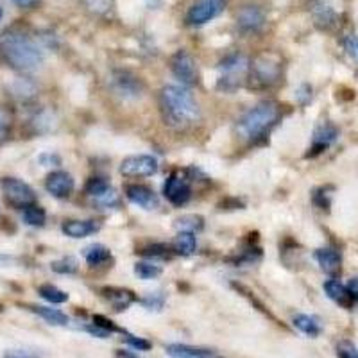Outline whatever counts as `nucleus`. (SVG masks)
Returning a JSON list of instances; mask_svg holds the SVG:
<instances>
[{
  "instance_id": "f257e3e1",
  "label": "nucleus",
  "mask_w": 358,
  "mask_h": 358,
  "mask_svg": "<svg viewBox=\"0 0 358 358\" xmlns=\"http://www.w3.org/2000/svg\"><path fill=\"white\" fill-rule=\"evenodd\" d=\"M159 113L163 122L174 131H188L203 118L201 106L190 90L185 86L167 85L159 90Z\"/></svg>"
},
{
  "instance_id": "f03ea898",
  "label": "nucleus",
  "mask_w": 358,
  "mask_h": 358,
  "mask_svg": "<svg viewBox=\"0 0 358 358\" xmlns=\"http://www.w3.org/2000/svg\"><path fill=\"white\" fill-rule=\"evenodd\" d=\"M0 57L22 73L36 72L45 62L38 41L20 27H9L0 34Z\"/></svg>"
},
{
  "instance_id": "7ed1b4c3",
  "label": "nucleus",
  "mask_w": 358,
  "mask_h": 358,
  "mask_svg": "<svg viewBox=\"0 0 358 358\" xmlns=\"http://www.w3.org/2000/svg\"><path fill=\"white\" fill-rule=\"evenodd\" d=\"M280 106L273 101H265L245 111L235 126V133L238 140L245 143H257L265 138L271 129L280 120Z\"/></svg>"
},
{
  "instance_id": "20e7f679",
  "label": "nucleus",
  "mask_w": 358,
  "mask_h": 358,
  "mask_svg": "<svg viewBox=\"0 0 358 358\" xmlns=\"http://www.w3.org/2000/svg\"><path fill=\"white\" fill-rule=\"evenodd\" d=\"M2 192H4L6 201L15 208H27L36 201V194L33 188L17 178L2 179Z\"/></svg>"
},
{
  "instance_id": "39448f33",
  "label": "nucleus",
  "mask_w": 358,
  "mask_h": 358,
  "mask_svg": "<svg viewBox=\"0 0 358 358\" xmlns=\"http://www.w3.org/2000/svg\"><path fill=\"white\" fill-rule=\"evenodd\" d=\"M158 159L151 155L127 156L120 163V174L126 178H149L158 172Z\"/></svg>"
},
{
  "instance_id": "423d86ee",
  "label": "nucleus",
  "mask_w": 358,
  "mask_h": 358,
  "mask_svg": "<svg viewBox=\"0 0 358 358\" xmlns=\"http://www.w3.org/2000/svg\"><path fill=\"white\" fill-rule=\"evenodd\" d=\"M171 70L174 78L181 81L183 86H192L199 81V73H197L196 59L192 57L187 50H178L171 59Z\"/></svg>"
},
{
  "instance_id": "0eeeda50",
  "label": "nucleus",
  "mask_w": 358,
  "mask_h": 358,
  "mask_svg": "<svg viewBox=\"0 0 358 358\" xmlns=\"http://www.w3.org/2000/svg\"><path fill=\"white\" fill-rule=\"evenodd\" d=\"M226 0H197L187 13L188 25H204L215 20L224 11Z\"/></svg>"
},
{
  "instance_id": "6e6552de",
  "label": "nucleus",
  "mask_w": 358,
  "mask_h": 358,
  "mask_svg": "<svg viewBox=\"0 0 358 358\" xmlns=\"http://www.w3.org/2000/svg\"><path fill=\"white\" fill-rule=\"evenodd\" d=\"M163 194H165L167 201H171L174 206H183L192 197L190 181L187 178H183L181 174H176L174 172L165 181V185H163Z\"/></svg>"
},
{
  "instance_id": "1a4fd4ad",
  "label": "nucleus",
  "mask_w": 358,
  "mask_h": 358,
  "mask_svg": "<svg viewBox=\"0 0 358 358\" xmlns=\"http://www.w3.org/2000/svg\"><path fill=\"white\" fill-rule=\"evenodd\" d=\"M265 22H267V18H265L264 9L258 8V6H244V8L238 11V15H236V25H238V29L245 34H252L262 31Z\"/></svg>"
},
{
  "instance_id": "9d476101",
  "label": "nucleus",
  "mask_w": 358,
  "mask_h": 358,
  "mask_svg": "<svg viewBox=\"0 0 358 358\" xmlns=\"http://www.w3.org/2000/svg\"><path fill=\"white\" fill-rule=\"evenodd\" d=\"M222 78H220V85H224V88H235L238 83H241V78H244V73L248 72V59L244 56H229L228 59H224L222 65Z\"/></svg>"
},
{
  "instance_id": "9b49d317",
  "label": "nucleus",
  "mask_w": 358,
  "mask_h": 358,
  "mask_svg": "<svg viewBox=\"0 0 358 358\" xmlns=\"http://www.w3.org/2000/svg\"><path fill=\"white\" fill-rule=\"evenodd\" d=\"M73 178L65 171H56V172H50L45 179V188L49 192L50 196L57 197V199H65L69 197L70 194L73 192Z\"/></svg>"
},
{
  "instance_id": "f8f14e48",
  "label": "nucleus",
  "mask_w": 358,
  "mask_h": 358,
  "mask_svg": "<svg viewBox=\"0 0 358 358\" xmlns=\"http://www.w3.org/2000/svg\"><path fill=\"white\" fill-rule=\"evenodd\" d=\"M251 81L257 83L258 86L265 88V86H271L278 81L280 78V66L278 63H273L267 57H260L255 62L251 69Z\"/></svg>"
},
{
  "instance_id": "ddd939ff",
  "label": "nucleus",
  "mask_w": 358,
  "mask_h": 358,
  "mask_svg": "<svg viewBox=\"0 0 358 358\" xmlns=\"http://www.w3.org/2000/svg\"><path fill=\"white\" fill-rule=\"evenodd\" d=\"M337 140H338L337 127L330 122L321 124L317 129L313 131V138H312V145H310L308 156L321 155V152H324L326 149H330Z\"/></svg>"
},
{
  "instance_id": "4468645a",
  "label": "nucleus",
  "mask_w": 358,
  "mask_h": 358,
  "mask_svg": "<svg viewBox=\"0 0 358 358\" xmlns=\"http://www.w3.org/2000/svg\"><path fill=\"white\" fill-rule=\"evenodd\" d=\"M126 197L136 206L143 208L147 212L156 210L159 206V199L156 196V192L152 188L145 187V185H129L126 188Z\"/></svg>"
},
{
  "instance_id": "2eb2a0df",
  "label": "nucleus",
  "mask_w": 358,
  "mask_h": 358,
  "mask_svg": "<svg viewBox=\"0 0 358 358\" xmlns=\"http://www.w3.org/2000/svg\"><path fill=\"white\" fill-rule=\"evenodd\" d=\"M313 257H315L319 267H321L326 274L334 276V274H337L338 271H341L342 257H341V252H338L337 249L321 248V249H317V251L313 252Z\"/></svg>"
},
{
  "instance_id": "dca6fc26",
  "label": "nucleus",
  "mask_w": 358,
  "mask_h": 358,
  "mask_svg": "<svg viewBox=\"0 0 358 358\" xmlns=\"http://www.w3.org/2000/svg\"><path fill=\"white\" fill-rule=\"evenodd\" d=\"M169 357L172 358H222L219 353L212 350H204V348L188 346V344H169L165 348Z\"/></svg>"
},
{
  "instance_id": "f3484780",
  "label": "nucleus",
  "mask_w": 358,
  "mask_h": 358,
  "mask_svg": "<svg viewBox=\"0 0 358 358\" xmlns=\"http://www.w3.org/2000/svg\"><path fill=\"white\" fill-rule=\"evenodd\" d=\"M322 289H324L326 296L330 297L331 301L337 303V305L344 306V308H350V306L353 305V299H351V296H350V292H348L346 285H344V283H341L338 280H335V278L324 281Z\"/></svg>"
},
{
  "instance_id": "a211bd4d",
  "label": "nucleus",
  "mask_w": 358,
  "mask_h": 358,
  "mask_svg": "<svg viewBox=\"0 0 358 358\" xmlns=\"http://www.w3.org/2000/svg\"><path fill=\"white\" fill-rule=\"evenodd\" d=\"M62 231L70 238H85L99 231V224L95 220H69L63 224Z\"/></svg>"
},
{
  "instance_id": "6ab92c4d",
  "label": "nucleus",
  "mask_w": 358,
  "mask_h": 358,
  "mask_svg": "<svg viewBox=\"0 0 358 358\" xmlns=\"http://www.w3.org/2000/svg\"><path fill=\"white\" fill-rule=\"evenodd\" d=\"M294 326L301 334L308 335V337H319L322 334V322L321 319L315 317V315H308V313H297L296 317L292 319Z\"/></svg>"
},
{
  "instance_id": "aec40b11",
  "label": "nucleus",
  "mask_w": 358,
  "mask_h": 358,
  "mask_svg": "<svg viewBox=\"0 0 358 358\" xmlns=\"http://www.w3.org/2000/svg\"><path fill=\"white\" fill-rule=\"evenodd\" d=\"M312 15L315 24L321 27H331L337 22V13L326 0H315L312 6Z\"/></svg>"
},
{
  "instance_id": "412c9836",
  "label": "nucleus",
  "mask_w": 358,
  "mask_h": 358,
  "mask_svg": "<svg viewBox=\"0 0 358 358\" xmlns=\"http://www.w3.org/2000/svg\"><path fill=\"white\" fill-rule=\"evenodd\" d=\"M102 292H104V297L113 305V308L117 312H122V310H126L134 301L133 292H129V290L110 287V289H102Z\"/></svg>"
},
{
  "instance_id": "4be33fe9",
  "label": "nucleus",
  "mask_w": 358,
  "mask_h": 358,
  "mask_svg": "<svg viewBox=\"0 0 358 358\" xmlns=\"http://www.w3.org/2000/svg\"><path fill=\"white\" fill-rule=\"evenodd\" d=\"M172 248H174V251L178 252V255H181V257H190V255H194L197 249L196 233L179 231Z\"/></svg>"
},
{
  "instance_id": "5701e85b",
  "label": "nucleus",
  "mask_w": 358,
  "mask_h": 358,
  "mask_svg": "<svg viewBox=\"0 0 358 358\" xmlns=\"http://www.w3.org/2000/svg\"><path fill=\"white\" fill-rule=\"evenodd\" d=\"M113 81L117 94H120L122 97H129V95L136 97V95H140V83L134 78L129 79V73L120 72Z\"/></svg>"
},
{
  "instance_id": "b1692460",
  "label": "nucleus",
  "mask_w": 358,
  "mask_h": 358,
  "mask_svg": "<svg viewBox=\"0 0 358 358\" xmlns=\"http://www.w3.org/2000/svg\"><path fill=\"white\" fill-rule=\"evenodd\" d=\"M29 308L33 310L36 315H40L41 319H45V321L52 326H66L70 322L69 315L63 313L62 310L49 308V306H29Z\"/></svg>"
},
{
  "instance_id": "393cba45",
  "label": "nucleus",
  "mask_w": 358,
  "mask_h": 358,
  "mask_svg": "<svg viewBox=\"0 0 358 358\" xmlns=\"http://www.w3.org/2000/svg\"><path fill=\"white\" fill-rule=\"evenodd\" d=\"M85 260L86 264L90 265V267H95V265H101L104 264V262L110 260L111 257V252L110 249L106 248V245H102V244H92L88 245V248L85 249Z\"/></svg>"
},
{
  "instance_id": "a878e982",
  "label": "nucleus",
  "mask_w": 358,
  "mask_h": 358,
  "mask_svg": "<svg viewBox=\"0 0 358 358\" xmlns=\"http://www.w3.org/2000/svg\"><path fill=\"white\" fill-rule=\"evenodd\" d=\"M38 292H40V296L43 297L45 301L52 303V305H62V303L69 301V294L54 285H41Z\"/></svg>"
},
{
  "instance_id": "bb28decb",
  "label": "nucleus",
  "mask_w": 358,
  "mask_h": 358,
  "mask_svg": "<svg viewBox=\"0 0 358 358\" xmlns=\"http://www.w3.org/2000/svg\"><path fill=\"white\" fill-rule=\"evenodd\" d=\"M163 268L159 265L152 264V262H138L134 265V274L140 278V280H155V278L162 276Z\"/></svg>"
},
{
  "instance_id": "cd10ccee",
  "label": "nucleus",
  "mask_w": 358,
  "mask_h": 358,
  "mask_svg": "<svg viewBox=\"0 0 358 358\" xmlns=\"http://www.w3.org/2000/svg\"><path fill=\"white\" fill-rule=\"evenodd\" d=\"M24 220L29 226L40 228V226L45 224V220H47V215H45L43 208L36 206V204H31V206L24 208Z\"/></svg>"
},
{
  "instance_id": "c85d7f7f",
  "label": "nucleus",
  "mask_w": 358,
  "mask_h": 358,
  "mask_svg": "<svg viewBox=\"0 0 358 358\" xmlns=\"http://www.w3.org/2000/svg\"><path fill=\"white\" fill-rule=\"evenodd\" d=\"M176 228L179 231L196 233L199 229H203V219L199 215H183L181 219L176 220Z\"/></svg>"
},
{
  "instance_id": "c756f323",
  "label": "nucleus",
  "mask_w": 358,
  "mask_h": 358,
  "mask_svg": "<svg viewBox=\"0 0 358 358\" xmlns=\"http://www.w3.org/2000/svg\"><path fill=\"white\" fill-rule=\"evenodd\" d=\"M110 188L111 187H110V183H108V181H106V178L95 176V178H92L88 181V183H86L85 192H86V194H88V196L99 197V196H102L104 192L110 190Z\"/></svg>"
},
{
  "instance_id": "7c9ffc66",
  "label": "nucleus",
  "mask_w": 358,
  "mask_h": 358,
  "mask_svg": "<svg viewBox=\"0 0 358 358\" xmlns=\"http://www.w3.org/2000/svg\"><path fill=\"white\" fill-rule=\"evenodd\" d=\"M52 271L57 274H73L76 271H78V262L73 260L72 257H66V258H62V260L54 262L52 265Z\"/></svg>"
},
{
  "instance_id": "2f4dec72",
  "label": "nucleus",
  "mask_w": 358,
  "mask_h": 358,
  "mask_svg": "<svg viewBox=\"0 0 358 358\" xmlns=\"http://www.w3.org/2000/svg\"><path fill=\"white\" fill-rule=\"evenodd\" d=\"M142 305L145 306L147 310H155V312H159V310L163 308V305H165V297H163L162 292H155V294H149V296H145L142 299Z\"/></svg>"
},
{
  "instance_id": "473e14b6",
  "label": "nucleus",
  "mask_w": 358,
  "mask_h": 358,
  "mask_svg": "<svg viewBox=\"0 0 358 358\" xmlns=\"http://www.w3.org/2000/svg\"><path fill=\"white\" fill-rule=\"evenodd\" d=\"M342 45H344V50L348 52V56H350L355 63H358V36L357 34H348V36L342 40Z\"/></svg>"
},
{
  "instance_id": "72a5a7b5",
  "label": "nucleus",
  "mask_w": 358,
  "mask_h": 358,
  "mask_svg": "<svg viewBox=\"0 0 358 358\" xmlns=\"http://www.w3.org/2000/svg\"><path fill=\"white\" fill-rule=\"evenodd\" d=\"M337 357L338 358H358V346H355L353 342H350V341L338 342Z\"/></svg>"
},
{
  "instance_id": "f704fd0d",
  "label": "nucleus",
  "mask_w": 358,
  "mask_h": 358,
  "mask_svg": "<svg viewBox=\"0 0 358 358\" xmlns=\"http://www.w3.org/2000/svg\"><path fill=\"white\" fill-rule=\"evenodd\" d=\"M9 131H11V115L4 108H0V143L8 138Z\"/></svg>"
},
{
  "instance_id": "c9c22d12",
  "label": "nucleus",
  "mask_w": 358,
  "mask_h": 358,
  "mask_svg": "<svg viewBox=\"0 0 358 358\" xmlns=\"http://www.w3.org/2000/svg\"><path fill=\"white\" fill-rule=\"evenodd\" d=\"M127 344L131 348L138 351H147L151 350V342L145 341V338H140V337H134V335H127Z\"/></svg>"
},
{
  "instance_id": "e433bc0d",
  "label": "nucleus",
  "mask_w": 358,
  "mask_h": 358,
  "mask_svg": "<svg viewBox=\"0 0 358 358\" xmlns=\"http://www.w3.org/2000/svg\"><path fill=\"white\" fill-rule=\"evenodd\" d=\"M4 358H40V355L31 350H8Z\"/></svg>"
},
{
  "instance_id": "4c0bfd02",
  "label": "nucleus",
  "mask_w": 358,
  "mask_h": 358,
  "mask_svg": "<svg viewBox=\"0 0 358 358\" xmlns=\"http://www.w3.org/2000/svg\"><path fill=\"white\" fill-rule=\"evenodd\" d=\"M346 289H348V292H350L353 303L358 301V278H351V280L348 281Z\"/></svg>"
},
{
  "instance_id": "58836bf2",
  "label": "nucleus",
  "mask_w": 358,
  "mask_h": 358,
  "mask_svg": "<svg viewBox=\"0 0 358 358\" xmlns=\"http://www.w3.org/2000/svg\"><path fill=\"white\" fill-rule=\"evenodd\" d=\"M297 99L305 104V102H308L310 99H312V88L310 86H301V90H297Z\"/></svg>"
},
{
  "instance_id": "ea45409f",
  "label": "nucleus",
  "mask_w": 358,
  "mask_h": 358,
  "mask_svg": "<svg viewBox=\"0 0 358 358\" xmlns=\"http://www.w3.org/2000/svg\"><path fill=\"white\" fill-rule=\"evenodd\" d=\"M18 8H24V9H33L40 4L41 0H13Z\"/></svg>"
},
{
  "instance_id": "a19ab883",
  "label": "nucleus",
  "mask_w": 358,
  "mask_h": 358,
  "mask_svg": "<svg viewBox=\"0 0 358 358\" xmlns=\"http://www.w3.org/2000/svg\"><path fill=\"white\" fill-rule=\"evenodd\" d=\"M124 358H140L138 355H133V353H124Z\"/></svg>"
},
{
  "instance_id": "79ce46f5",
  "label": "nucleus",
  "mask_w": 358,
  "mask_h": 358,
  "mask_svg": "<svg viewBox=\"0 0 358 358\" xmlns=\"http://www.w3.org/2000/svg\"><path fill=\"white\" fill-rule=\"evenodd\" d=\"M2 17H4V11H2V8H0V20H2Z\"/></svg>"
}]
</instances>
